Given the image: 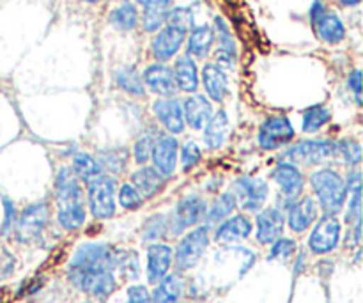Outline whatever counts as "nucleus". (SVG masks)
Listing matches in <instances>:
<instances>
[{"instance_id":"obj_1","label":"nucleus","mask_w":363,"mask_h":303,"mask_svg":"<svg viewBox=\"0 0 363 303\" xmlns=\"http://www.w3.org/2000/svg\"><path fill=\"white\" fill-rule=\"evenodd\" d=\"M116 252L106 245H82L73 255L67 275L73 286L96 298H106L116 290Z\"/></svg>"},{"instance_id":"obj_2","label":"nucleus","mask_w":363,"mask_h":303,"mask_svg":"<svg viewBox=\"0 0 363 303\" xmlns=\"http://www.w3.org/2000/svg\"><path fill=\"white\" fill-rule=\"evenodd\" d=\"M57 219L67 231H74L85 222V206L80 180L69 167H62L57 174Z\"/></svg>"},{"instance_id":"obj_3","label":"nucleus","mask_w":363,"mask_h":303,"mask_svg":"<svg viewBox=\"0 0 363 303\" xmlns=\"http://www.w3.org/2000/svg\"><path fill=\"white\" fill-rule=\"evenodd\" d=\"M318 201L325 215H337L347 197V184L344 177L333 169H319L311 176Z\"/></svg>"},{"instance_id":"obj_4","label":"nucleus","mask_w":363,"mask_h":303,"mask_svg":"<svg viewBox=\"0 0 363 303\" xmlns=\"http://www.w3.org/2000/svg\"><path fill=\"white\" fill-rule=\"evenodd\" d=\"M89 208L96 219H110L116 213L117 183L113 177L101 174L87 183Z\"/></svg>"},{"instance_id":"obj_5","label":"nucleus","mask_w":363,"mask_h":303,"mask_svg":"<svg viewBox=\"0 0 363 303\" xmlns=\"http://www.w3.org/2000/svg\"><path fill=\"white\" fill-rule=\"evenodd\" d=\"M335 156V142L330 141H303L296 145H291L284 158L294 165H321Z\"/></svg>"},{"instance_id":"obj_6","label":"nucleus","mask_w":363,"mask_h":303,"mask_svg":"<svg viewBox=\"0 0 363 303\" xmlns=\"http://www.w3.org/2000/svg\"><path fill=\"white\" fill-rule=\"evenodd\" d=\"M311 21L315 28V34L328 45H337L346 38V27L335 13L326 7L325 2L315 0L311 7Z\"/></svg>"},{"instance_id":"obj_7","label":"nucleus","mask_w":363,"mask_h":303,"mask_svg":"<svg viewBox=\"0 0 363 303\" xmlns=\"http://www.w3.org/2000/svg\"><path fill=\"white\" fill-rule=\"evenodd\" d=\"M208 245H209V226L197 227L195 231L188 233L176 248V255H174L176 268L181 270V272L194 268V266L199 263V259L202 258V254L206 252Z\"/></svg>"},{"instance_id":"obj_8","label":"nucleus","mask_w":363,"mask_h":303,"mask_svg":"<svg viewBox=\"0 0 363 303\" xmlns=\"http://www.w3.org/2000/svg\"><path fill=\"white\" fill-rule=\"evenodd\" d=\"M294 138L293 123L286 116H272L261 124L257 142L264 151H273L289 144Z\"/></svg>"},{"instance_id":"obj_9","label":"nucleus","mask_w":363,"mask_h":303,"mask_svg":"<svg viewBox=\"0 0 363 303\" xmlns=\"http://www.w3.org/2000/svg\"><path fill=\"white\" fill-rule=\"evenodd\" d=\"M46 220H48V206L45 202H35V204L27 206L21 211V215L16 216V224H14V233H16L18 241L30 243V241L38 240V236L45 229Z\"/></svg>"},{"instance_id":"obj_10","label":"nucleus","mask_w":363,"mask_h":303,"mask_svg":"<svg viewBox=\"0 0 363 303\" xmlns=\"http://www.w3.org/2000/svg\"><path fill=\"white\" fill-rule=\"evenodd\" d=\"M234 197L241 209L255 213L262 208L268 197V184L261 177L243 176L234 181Z\"/></svg>"},{"instance_id":"obj_11","label":"nucleus","mask_w":363,"mask_h":303,"mask_svg":"<svg viewBox=\"0 0 363 303\" xmlns=\"http://www.w3.org/2000/svg\"><path fill=\"white\" fill-rule=\"evenodd\" d=\"M273 180L280 187V195L287 204H293L301 195L305 187V177L301 170L291 162H280L273 170Z\"/></svg>"},{"instance_id":"obj_12","label":"nucleus","mask_w":363,"mask_h":303,"mask_svg":"<svg viewBox=\"0 0 363 303\" xmlns=\"http://www.w3.org/2000/svg\"><path fill=\"white\" fill-rule=\"evenodd\" d=\"M340 238V224L335 215H325L311 234V250L314 254H328L337 247Z\"/></svg>"},{"instance_id":"obj_13","label":"nucleus","mask_w":363,"mask_h":303,"mask_svg":"<svg viewBox=\"0 0 363 303\" xmlns=\"http://www.w3.org/2000/svg\"><path fill=\"white\" fill-rule=\"evenodd\" d=\"M186 31L179 27H174V25H163L158 31L156 38L152 39L151 52L152 57L160 62H165V60L172 59L179 48L183 46L184 39H186Z\"/></svg>"},{"instance_id":"obj_14","label":"nucleus","mask_w":363,"mask_h":303,"mask_svg":"<svg viewBox=\"0 0 363 303\" xmlns=\"http://www.w3.org/2000/svg\"><path fill=\"white\" fill-rule=\"evenodd\" d=\"M152 167L162 174L163 177L172 176L177 165V141L172 135L160 133L152 141Z\"/></svg>"},{"instance_id":"obj_15","label":"nucleus","mask_w":363,"mask_h":303,"mask_svg":"<svg viewBox=\"0 0 363 303\" xmlns=\"http://www.w3.org/2000/svg\"><path fill=\"white\" fill-rule=\"evenodd\" d=\"M206 211H208V206H206V202L199 195H190V197L183 199L176 206V211H174L172 224H170L172 231L179 234L184 229H188V227L197 226L206 216Z\"/></svg>"},{"instance_id":"obj_16","label":"nucleus","mask_w":363,"mask_h":303,"mask_svg":"<svg viewBox=\"0 0 363 303\" xmlns=\"http://www.w3.org/2000/svg\"><path fill=\"white\" fill-rule=\"evenodd\" d=\"M142 82H144L145 87H149L156 94L163 96V98H169L177 91L174 71L162 62L151 64L149 67H145L144 75H142Z\"/></svg>"},{"instance_id":"obj_17","label":"nucleus","mask_w":363,"mask_h":303,"mask_svg":"<svg viewBox=\"0 0 363 303\" xmlns=\"http://www.w3.org/2000/svg\"><path fill=\"white\" fill-rule=\"evenodd\" d=\"M156 119L167 128L170 133H181L184 130V116H183V106L177 99L174 98H162L155 103L152 106Z\"/></svg>"},{"instance_id":"obj_18","label":"nucleus","mask_w":363,"mask_h":303,"mask_svg":"<svg viewBox=\"0 0 363 303\" xmlns=\"http://www.w3.org/2000/svg\"><path fill=\"white\" fill-rule=\"evenodd\" d=\"M174 254L169 245L155 243L147 250V279L151 284L160 282L167 277L170 266H172Z\"/></svg>"},{"instance_id":"obj_19","label":"nucleus","mask_w":363,"mask_h":303,"mask_svg":"<svg viewBox=\"0 0 363 303\" xmlns=\"http://www.w3.org/2000/svg\"><path fill=\"white\" fill-rule=\"evenodd\" d=\"M284 213L279 208H268L257 216V240L259 243L268 245L279 240L284 231Z\"/></svg>"},{"instance_id":"obj_20","label":"nucleus","mask_w":363,"mask_h":303,"mask_svg":"<svg viewBox=\"0 0 363 303\" xmlns=\"http://www.w3.org/2000/svg\"><path fill=\"white\" fill-rule=\"evenodd\" d=\"M319 206L318 202L312 197H303L296 199L293 204L289 206V227L294 233H303L307 227H311L314 224V220L318 219Z\"/></svg>"},{"instance_id":"obj_21","label":"nucleus","mask_w":363,"mask_h":303,"mask_svg":"<svg viewBox=\"0 0 363 303\" xmlns=\"http://www.w3.org/2000/svg\"><path fill=\"white\" fill-rule=\"evenodd\" d=\"M202 84L213 101H223L229 92V80L220 64L209 62L202 67Z\"/></svg>"},{"instance_id":"obj_22","label":"nucleus","mask_w":363,"mask_h":303,"mask_svg":"<svg viewBox=\"0 0 363 303\" xmlns=\"http://www.w3.org/2000/svg\"><path fill=\"white\" fill-rule=\"evenodd\" d=\"M183 116L184 123L190 124L194 130H202V128L206 126V123L211 119L213 106L211 103H209V99L204 98V96H190V98L184 101Z\"/></svg>"},{"instance_id":"obj_23","label":"nucleus","mask_w":363,"mask_h":303,"mask_svg":"<svg viewBox=\"0 0 363 303\" xmlns=\"http://www.w3.org/2000/svg\"><path fill=\"white\" fill-rule=\"evenodd\" d=\"M252 224L247 216L236 215L227 219L218 226L215 233V240L218 243H234V241H241L245 238L250 236Z\"/></svg>"},{"instance_id":"obj_24","label":"nucleus","mask_w":363,"mask_h":303,"mask_svg":"<svg viewBox=\"0 0 363 303\" xmlns=\"http://www.w3.org/2000/svg\"><path fill=\"white\" fill-rule=\"evenodd\" d=\"M215 31H213V27H209V25H197V27H191L186 43L188 55L199 57V59L208 57L213 45H215Z\"/></svg>"},{"instance_id":"obj_25","label":"nucleus","mask_w":363,"mask_h":303,"mask_svg":"<svg viewBox=\"0 0 363 303\" xmlns=\"http://www.w3.org/2000/svg\"><path fill=\"white\" fill-rule=\"evenodd\" d=\"M165 177L155 167H142L137 172L131 174V184L137 188L142 197H155L162 190Z\"/></svg>"},{"instance_id":"obj_26","label":"nucleus","mask_w":363,"mask_h":303,"mask_svg":"<svg viewBox=\"0 0 363 303\" xmlns=\"http://www.w3.org/2000/svg\"><path fill=\"white\" fill-rule=\"evenodd\" d=\"M215 35H218V52H216V60L225 67H234L236 60V43H234L233 34L222 18L215 20Z\"/></svg>"},{"instance_id":"obj_27","label":"nucleus","mask_w":363,"mask_h":303,"mask_svg":"<svg viewBox=\"0 0 363 303\" xmlns=\"http://www.w3.org/2000/svg\"><path fill=\"white\" fill-rule=\"evenodd\" d=\"M176 85L184 92H195L199 87V70L191 55H183L176 60L174 67Z\"/></svg>"},{"instance_id":"obj_28","label":"nucleus","mask_w":363,"mask_h":303,"mask_svg":"<svg viewBox=\"0 0 363 303\" xmlns=\"http://www.w3.org/2000/svg\"><path fill=\"white\" fill-rule=\"evenodd\" d=\"M227 133H229V119L223 110L213 114L211 119L204 126V141L209 145V149L222 148L225 142Z\"/></svg>"},{"instance_id":"obj_29","label":"nucleus","mask_w":363,"mask_h":303,"mask_svg":"<svg viewBox=\"0 0 363 303\" xmlns=\"http://www.w3.org/2000/svg\"><path fill=\"white\" fill-rule=\"evenodd\" d=\"M181 294H183V280L177 275H169L160 280V286L149 300L151 303H179Z\"/></svg>"},{"instance_id":"obj_30","label":"nucleus","mask_w":363,"mask_h":303,"mask_svg":"<svg viewBox=\"0 0 363 303\" xmlns=\"http://www.w3.org/2000/svg\"><path fill=\"white\" fill-rule=\"evenodd\" d=\"M74 176L78 177L84 183H89V181L96 180L98 176H101L103 169L99 165L98 160L94 156L87 155V153H78L77 156L73 158V169Z\"/></svg>"},{"instance_id":"obj_31","label":"nucleus","mask_w":363,"mask_h":303,"mask_svg":"<svg viewBox=\"0 0 363 303\" xmlns=\"http://www.w3.org/2000/svg\"><path fill=\"white\" fill-rule=\"evenodd\" d=\"M110 23L119 31H133L138 23V9L135 4L124 2L117 6L108 16Z\"/></svg>"},{"instance_id":"obj_32","label":"nucleus","mask_w":363,"mask_h":303,"mask_svg":"<svg viewBox=\"0 0 363 303\" xmlns=\"http://www.w3.org/2000/svg\"><path fill=\"white\" fill-rule=\"evenodd\" d=\"M116 82L123 91H126L128 94L133 96H144V82H142L140 75L137 73L133 66H124L121 67L116 73Z\"/></svg>"},{"instance_id":"obj_33","label":"nucleus","mask_w":363,"mask_h":303,"mask_svg":"<svg viewBox=\"0 0 363 303\" xmlns=\"http://www.w3.org/2000/svg\"><path fill=\"white\" fill-rule=\"evenodd\" d=\"M234 208H236V197H234V194L227 192V194L220 195V197L213 202L211 209L206 211L208 226L209 224H215V222H220V220L227 219V216L234 211Z\"/></svg>"},{"instance_id":"obj_34","label":"nucleus","mask_w":363,"mask_h":303,"mask_svg":"<svg viewBox=\"0 0 363 303\" xmlns=\"http://www.w3.org/2000/svg\"><path fill=\"white\" fill-rule=\"evenodd\" d=\"M330 117H332V114H330V110L326 106H311V109H307L303 112V131L305 133H315V131L321 130L328 123Z\"/></svg>"},{"instance_id":"obj_35","label":"nucleus","mask_w":363,"mask_h":303,"mask_svg":"<svg viewBox=\"0 0 363 303\" xmlns=\"http://www.w3.org/2000/svg\"><path fill=\"white\" fill-rule=\"evenodd\" d=\"M126 158L128 153L124 149H106V151H101L99 155V165L101 169H106L108 172L117 174L126 167Z\"/></svg>"},{"instance_id":"obj_36","label":"nucleus","mask_w":363,"mask_h":303,"mask_svg":"<svg viewBox=\"0 0 363 303\" xmlns=\"http://www.w3.org/2000/svg\"><path fill=\"white\" fill-rule=\"evenodd\" d=\"M335 155H339L350 165H358L362 162V148L357 141L344 138L335 144Z\"/></svg>"},{"instance_id":"obj_37","label":"nucleus","mask_w":363,"mask_h":303,"mask_svg":"<svg viewBox=\"0 0 363 303\" xmlns=\"http://www.w3.org/2000/svg\"><path fill=\"white\" fill-rule=\"evenodd\" d=\"M194 13H191L190 7H174V9L167 11V25H174V27H179L183 31H190L194 25Z\"/></svg>"},{"instance_id":"obj_38","label":"nucleus","mask_w":363,"mask_h":303,"mask_svg":"<svg viewBox=\"0 0 363 303\" xmlns=\"http://www.w3.org/2000/svg\"><path fill=\"white\" fill-rule=\"evenodd\" d=\"M167 11L155 9V7H144V13H142V27H144V31L145 32L160 31V28L165 25Z\"/></svg>"},{"instance_id":"obj_39","label":"nucleus","mask_w":363,"mask_h":303,"mask_svg":"<svg viewBox=\"0 0 363 303\" xmlns=\"http://www.w3.org/2000/svg\"><path fill=\"white\" fill-rule=\"evenodd\" d=\"M113 255H116V268H119L126 279L138 277V255H135L133 252H123V254Z\"/></svg>"},{"instance_id":"obj_40","label":"nucleus","mask_w":363,"mask_h":303,"mask_svg":"<svg viewBox=\"0 0 363 303\" xmlns=\"http://www.w3.org/2000/svg\"><path fill=\"white\" fill-rule=\"evenodd\" d=\"M119 202L124 209H137L142 206V195L131 183H126L119 190Z\"/></svg>"},{"instance_id":"obj_41","label":"nucleus","mask_w":363,"mask_h":303,"mask_svg":"<svg viewBox=\"0 0 363 303\" xmlns=\"http://www.w3.org/2000/svg\"><path fill=\"white\" fill-rule=\"evenodd\" d=\"M202 158L201 148H199L195 142H186L181 149V165H183V170H191Z\"/></svg>"},{"instance_id":"obj_42","label":"nucleus","mask_w":363,"mask_h":303,"mask_svg":"<svg viewBox=\"0 0 363 303\" xmlns=\"http://www.w3.org/2000/svg\"><path fill=\"white\" fill-rule=\"evenodd\" d=\"M152 141H155V138L149 137V135H144V137H140L137 142H135V148H133L135 162L140 163V165L147 163V160L151 158Z\"/></svg>"},{"instance_id":"obj_43","label":"nucleus","mask_w":363,"mask_h":303,"mask_svg":"<svg viewBox=\"0 0 363 303\" xmlns=\"http://www.w3.org/2000/svg\"><path fill=\"white\" fill-rule=\"evenodd\" d=\"M167 233V220L163 216L156 215L152 216L147 222L144 229V238L145 240H158V238H163Z\"/></svg>"},{"instance_id":"obj_44","label":"nucleus","mask_w":363,"mask_h":303,"mask_svg":"<svg viewBox=\"0 0 363 303\" xmlns=\"http://www.w3.org/2000/svg\"><path fill=\"white\" fill-rule=\"evenodd\" d=\"M273 248L272 254H269V259H287L294 254L296 250V243L293 240H275L273 241Z\"/></svg>"},{"instance_id":"obj_45","label":"nucleus","mask_w":363,"mask_h":303,"mask_svg":"<svg viewBox=\"0 0 363 303\" xmlns=\"http://www.w3.org/2000/svg\"><path fill=\"white\" fill-rule=\"evenodd\" d=\"M350 192H353V197L350 199V209H347L346 220L347 224H358L362 216V197H360V187L351 188Z\"/></svg>"},{"instance_id":"obj_46","label":"nucleus","mask_w":363,"mask_h":303,"mask_svg":"<svg viewBox=\"0 0 363 303\" xmlns=\"http://www.w3.org/2000/svg\"><path fill=\"white\" fill-rule=\"evenodd\" d=\"M4 224H2V231L0 233L7 234L9 231L14 229V224H16V209H14V204L9 201V199H4Z\"/></svg>"},{"instance_id":"obj_47","label":"nucleus","mask_w":363,"mask_h":303,"mask_svg":"<svg viewBox=\"0 0 363 303\" xmlns=\"http://www.w3.org/2000/svg\"><path fill=\"white\" fill-rule=\"evenodd\" d=\"M128 303H149V291L144 286H133L128 290Z\"/></svg>"},{"instance_id":"obj_48","label":"nucleus","mask_w":363,"mask_h":303,"mask_svg":"<svg viewBox=\"0 0 363 303\" xmlns=\"http://www.w3.org/2000/svg\"><path fill=\"white\" fill-rule=\"evenodd\" d=\"M347 87L351 89V92H353L354 96H357V101L358 105H362V73L360 70H354L353 73L350 75V78H347Z\"/></svg>"},{"instance_id":"obj_49","label":"nucleus","mask_w":363,"mask_h":303,"mask_svg":"<svg viewBox=\"0 0 363 303\" xmlns=\"http://www.w3.org/2000/svg\"><path fill=\"white\" fill-rule=\"evenodd\" d=\"M13 266H14V261H13V258H11V254L4 252V254L0 255V279L11 275V272H13Z\"/></svg>"},{"instance_id":"obj_50","label":"nucleus","mask_w":363,"mask_h":303,"mask_svg":"<svg viewBox=\"0 0 363 303\" xmlns=\"http://www.w3.org/2000/svg\"><path fill=\"white\" fill-rule=\"evenodd\" d=\"M142 7H155V9H169L174 0H137Z\"/></svg>"},{"instance_id":"obj_51","label":"nucleus","mask_w":363,"mask_h":303,"mask_svg":"<svg viewBox=\"0 0 363 303\" xmlns=\"http://www.w3.org/2000/svg\"><path fill=\"white\" fill-rule=\"evenodd\" d=\"M342 6H347V7H353V6H358V4L362 2V0H339Z\"/></svg>"},{"instance_id":"obj_52","label":"nucleus","mask_w":363,"mask_h":303,"mask_svg":"<svg viewBox=\"0 0 363 303\" xmlns=\"http://www.w3.org/2000/svg\"><path fill=\"white\" fill-rule=\"evenodd\" d=\"M85 2H89V4H98L99 0H85Z\"/></svg>"}]
</instances>
